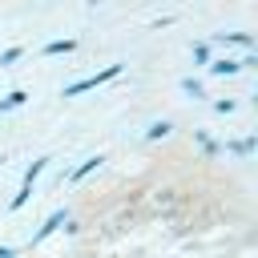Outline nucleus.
I'll return each instance as SVG.
<instances>
[{
    "mask_svg": "<svg viewBox=\"0 0 258 258\" xmlns=\"http://www.w3.org/2000/svg\"><path fill=\"white\" fill-rule=\"evenodd\" d=\"M121 73H125V64H121V60H113V64H105V69H97V73H89V77H81V81L64 85V89H60V97H81V93H89V89H97V85L117 81Z\"/></svg>",
    "mask_w": 258,
    "mask_h": 258,
    "instance_id": "obj_1",
    "label": "nucleus"
},
{
    "mask_svg": "<svg viewBox=\"0 0 258 258\" xmlns=\"http://www.w3.org/2000/svg\"><path fill=\"white\" fill-rule=\"evenodd\" d=\"M60 226H69V210H64V206H60V210H52V214H48V218L28 234V250H32V246H40V242H44L48 234H56Z\"/></svg>",
    "mask_w": 258,
    "mask_h": 258,
    "instance_id": "obj_2",
    "label": "nucleus"
},
{
    "mask_svg": "<svg viewBox=\"0 0 258 258\" xmlns=\"http://www.w3.org/2000/svg\"><path fill=\"white\" fill-rule=\"evenodd\" d=\"M210 40H214V44H238V48H246V52H254V44H258L254 32H214Z\"/></svg>",
    "mask_w": 258,
    "mask_h": 258,
    "instance_id": "obj_3",
    "label": "nucleus"
},
{
    "mask_svg": "<svg viewBox=\"0 0 258 258\" xmlns=\"http://www.w3.org/2000/svg\"><path fill=\"white\" fill-rule=\"evenodd\" d=\"M73 48H77L73 36H56V40H44V44H40V56H69Z\"/></svg>",
    "mask_w": 258,
    "mask_h": 258,
    "instance_id": "obj_4",
    "label": "nucleus"
},
{
    "mask_svg": "<svg viewBox=\"0 0 258 258\" xmlns=\"http://www.w3.org/2000/svg\"><path fill=\"white\" fill-rule=\"evenodd\" d=\"M206 73H210V77H238L242 69H238V60H234V56H218V60H210V64H206Z\"/></svg>",
    "mask_w": 258,
    "mask_h": 258,
    "instance_id": "obj_5",
    "label": "nucleus"
},
{
    "mask_svg": "<svg viewBox=\"0 0 258 258\" xmlns=\"http://www.w3.org/2000/svg\"><path fill=\"white\" fill-rule=\"evenodd\" d=\"M181 93H185V97H194V101H206V97H210V93H206V85H202V77H194V73H189V77H181Z\"/></svg>",
    "mask_w": 258,
    "mask_h": 258,
    "instance_id": "obj_6",
    "label": "nucleus"
},
{
    "mask_svg": "<svg viewBox=\"0 0 258 258\" xmlns=\"http://www.w3.org/2000/svg\"><path fill=\"white\" fill-rule=\"evenodd\" d=\"M48 161H52V157H36V161H32V165L24 169V177H20V185H24V189H32V185H36V177H40V173L48 169Z\"/></svg>",
    "mask_w": 258,
    "mask_h": 258,
    "instance_id": "obj_7",
    "label": "nucleus"
},
{
    "mask_svg": "<svg viewBox=\"0 0 258 258\" xmlns=\"http://www.w3.org/2000/svg\"><path fill=\"white\" fill-rule=\"evenodd\" d=\"M254 145H258L254 137H238V141H226L222 149H226V153H234V157H250V153H254Z\"/></svg>",
    "mask_w": 258,
    "mask_h": 258,
    "instance_id": "obj_8",
    "label": "nucleus"
},
{
    "mask_svg": "<svg viewBox=\"0 0 258 258\" xmlns=\"http://www.w3.org/2000/svg\"><path fill=\"white\" fill-rule=\"evenodd\" d=\"M101 161H105L101 153H93V157H85V161H81V165H77V169L69 173V181H81V177H89L93 169H101Z\"/></svg>",
    "mask_w": 258,
    "mask_h": 258,
    "instance_id": "obj_9",
    "label": "nucleus"
},
{
    "mask_svg": "<svg viewBox=\"0 0 258 258\" xmlns=\"http://www.w3.org/2000/svg\"><path fill=\"white\" fill-rule=\"evenodd\" d=\"M169 129H173V125L161 117V121H149V129H145L141 137H145V141H161V137H169Z\"/></svg>",
    "mask_w": 258,
    "mask_h": 258,
    "instance_id": "obj_10",
    "label": "nucleus"
},
{
    "mask_svg": "<svg viewBox=\"0 0 258 258\" xmlns=\"http://www.w3.org/2000/svg\"><path fill=\"white\" fill-rule=\"evenodd\" d=\"M194 141H198V149H202V153H206V157H218V153H222V145H218V141H214V137H206V133H202V129H194Z\"/></svg>",
    "mask_w": 258,
    "mask_h": 258,
    "instance_id": "obj_11",
    "label": "nucleus"
},
{
    "mask_svg": "<svg viewBox=\"0 0 258 258\" xmlns=\"http://www.w3.org/2000/svg\"><path fill=\"white\" fill-rule=\"evenodd\" d=\"M24 101H28V93H24V89H12L8 97H0V113H12V109H20Z\"/></svg>",
    "mask_w": 258,
    "mask_h": 258,
    "instance_id": "obj_12",
    "label": "nucleus"
},
{
    "mask_svg": "<svg viewBox=\"0 0 258 258\" xmlns=\"http://www.w3.org/2000/svg\"><path fill=\"white\" fill-rule=\"evenodd\" d=\"M189 56H194V64H202V69H206V64H210V44H206V40L189 44Z\"/></svg>",
    "mask_w": 258,
    "mask_h": 258,
    "instance_id": "obj_13",
    "label": "nucleus"
},
{
    "mask_svg": "<svg viewBox=\"0 0 258 258\" xmlns=\"http://www.w3.org/2000/svg\"><path fill=\"white\" fill-rule=\"evenodd\" d=\"M24 52H28L24 44H12V48H4V52H0V69H8V64H16V60H20Z\"/></svg>",
    "mask_w": 258,
    "mask_h": 258,
    "instance_id": "obj_14",
    "label": "nucleus"
},
{
    "mask_svg": "<svg viewBox=\"0 0 258 258\" xmlns=\"http://www.w3.org/2000/svg\"><path fill=\"white\" fill-rule=\"evenodd\" d=\"M234 109H238V101H234V97H218V101H214V113H218V117H230Z\"/></svg>",
    "mask_w": 258,
    "mask_h": 258,
    "instance_id": "obj_15",
    "label": "nucleus"
},
{
    "mask_svg": "<svg viewBox=\"0 0 258 258\" xmlns=\"http://www.w3.org/2000/svg\"><path fill=\"white\" fill-rule=\"evenodd\" d=\"M254 64H258V56H254V52H246V56L238 60V69H254Z\"/></svg>",
    "mask_w": 258,
    "mask_h": 258,
    "instance_id": "obj_16",
    "label": "nucleus"
},
{
    "mask_svg": "<svg viewBox=\"0 0 258 258\" xmlns=\"http://www.w3.org/2000/svg\"><path fill=\"white\" fill-rule=\"evenodd\" d=\"M0 258H16V250L12 246H0Z\"/></svg>",
    "mask_w": 258,
    "mask_h": 258,
    "instance_id": "obj_17",
    "label": "nucleus"
}]
</instances>
